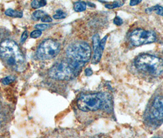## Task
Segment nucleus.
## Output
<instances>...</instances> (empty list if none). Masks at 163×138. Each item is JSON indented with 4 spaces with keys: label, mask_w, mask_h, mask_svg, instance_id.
Here are the masks:
<instances>
[{
    "label": "nucleus",
    "mask_w": 163,
    "mask_h": 138,
    "mask_svg": "<svg viewBox=\"0 0 163 138\" xmlns=\"http://www.w3.org/2000/svg\"><path fill=\"white\" fill-rule=\"evenodd\" d=\"M0 57L9 68L22 71L25 68V59L18 44L11 39H6L0 44Z\"/></svg>",
    "instance_id": "obj_1"
},
{
    "label": "nucleus",
    "mask_w": 163,
    "mask_h": 138,
    "mask_svg": "<svg viewBox=\"0 0 163 138\" xmlns=\"http://www.w3.org/2000/svg\"><path fill=\"white\" fill-rule=\"evenodd\" d=\"M78 108L83 112H95L101 109L109 111L112 109L110 96L106 94H90L81 95L77 100Z\"/></svg>",
    "instance_id": "obj_2"
},
{
    "label": "nucleus",
    "mask_w": 163,
    "mask_h": 138,
    "mask_svg": "<svg viewBox=\"0 0 163 138\" xmlns=\"http://www.w3.org/2000/svg\"><path fill=\"white\" fill-rule=\"evenodd\" d=\"M91 54L90 47L86 42H77L68 46L66 49L67 61L76 74L83 64L90 60Z\"/></svg>",
    "instance_id": "obj_3"
},
{
    "label": "nucleus",
    "mask_w": 163,
    "mask_h": 138,
    "mask_svg": "<svg viewBox=\"0 0 163 138\" xmlns=\"http://www.w3.org/2000/svg\"><path fill=\"white\" fill-rule=\"evenodd\" d=\"M135 65L139 70L153 77H158L163 73V60L151 55L137 57Z\"/></svg>",
    "instance_id": "obj_4"
},
{
    "label": "nucleus",
    "mask_w": 163,
    "mask_h": 138,
    "mask_svg": "<svg viewBox=\"0 0 163 138\" xmlns=\"http://www.w3.org/2000/svg\"><path fill=\"white\" fill-rule=\"evenodd\" d=\"M49 76L55 80H65L73 78L76 74L67 60L61 61L54 64L49 72Z\"/></svg>",
    "instance_id": "obj_5"
},
{
    "label": "nucleus",
    "mask_w": 163,
    "mask_h": 138,
    "mask_svg": "<svg viewBox=\"0 0 163 138\" xmlns=\"http://www.w3.org/2000/svg\"><path fill=\"white\" fill-rule=\"evenodd\" d=\"M60 51V45L57 41L51 39H46L39 45L36 56L41 60H51L56 57Z\"/></svg>",
    "instance_id": "obj_6"
},
{
    "label": "nucleus",
    "mask_w": 163,
    "mask_h": 138,
    "mask_svg": "<svg viewBox=\"0 0 163 138\" xmlns=\"http://www.w3.org/2000/svg\"><path fill=\"white\" fill-rule=\"evenodd\" d=\"M129 38L134 45L139 46L155 42L156 41V35L152 31L137 29L131 33Z\"/></svg>",
    "instance_id": "obj_7"
},
{
    "label": "nucleus",
    "mask_w": 163,
    "mask_h": 138,
    "mask_svg": "<svg viewBox=\"0 0 163 138\" xmlns=\"http://www.w3.org/2000/svg\"><path fill=\"white\" fill-rule=\"evenodd\" d=\"M149 116L152 120H163V96H156L153 100L149 109Z\"/></svg>",
    "instance_id": "obj_8"
},
{
    "label": "nucleus",
    "mask_w": 163,
    "mask_h": 138,
    "mask_svg": "<svg viewBox=\"0 0 163 138\" xmlns=\"http://www.w3.org/2000/svg\"><path fill=\"white\" fill-rule=\"evenodd\" d=\"M100 38L98 34H95L93 37V50H94V54L92 58V63L97 64L99 62L101 59L103 52L104 49L100 45Z\"/></svg>",
    "instance_id": "obj_9"
},
{
    "label": "nucleus",
    "mask_w": 163,
    "mask_h": 138,
    "mask_svg": "<svg viewBox=\"0 0 163 138\" xmlns=\"http://www.w3.org/2000/svg\"><path fill=\"white\" fill-rule=\"evenodd\" d=\"M5 14L7 16L12 17H17V18H21L23 16V12L21 11H15L12 9H9L5 11Z\"/></svg>",
    "instance_id": "obj_10"
},
{
    "label": "nucleus",
    "mask_w": 163,
    "mask_h": 138,
    "mask_svg": "<svg viewBox=\"0 0 163 138\" xmlns=\"http://www.w3.org/2000/svg\"><path fill=\"white\" fill-rule=\"evenodd\" d=\"M86 8V4L83 2H78L75 3L74 9L76 12H82L85 11Z\"/></svg>",
    "instance_id": "obj_11"
},
{
    "label": "nucleus",
    "mask_w": 163,
    "mask_h": 138,
    "mask_svg": "<svg viewBox=\"0 0 163 138\" xmlns=\"http://www.w3.org/2000/svg\"><path fill=\"white\" fill-rule=\"evenodd\" d=\"M152 11H155L157 14L163 16V8L161 6L156 5V6H155L153 7H152L150 8L146 9V12L147 13H150Z\"/></svg>",
    "instance_id": "obj_12"
},
{
    "label": "nucleus",
    "mask_w": 163,
    "mask_h": 138,
    "mask_svg": "<svg viewBox=\"0 0 163 138\" xmlns=\"http://www.w3.org/2000/svg\"><path fill=\"white\" fill-rule=\"evenodd\" d=\"M125 4V2L123 1H116L112 4H109V5H106L105 7L107 9H115L116 8H119Z\"/></svg>",
    "instance_id": "obj_13"
},
{
    "label": "nucleus",
    "mask_w": 163,
    "mask_h": 138,
    "mask_svg": "<svg viewBox=\"0 0 163 138\" xmlns=\"http://www.w3.org/2000/svg\"><path fill=\"white\" fill-rule=\"evenodd\" d=\"M45 14H46L43 11H41V10L36 11L32 14V19L35 21H38L39 20L41 19Z\"/></svg>",
    "instance_id": "obj_14"
},
{
    "label": "nucleus",
    "mask_w": 163,
    "mask_h": 138,
    "mask_svg": "<svg viewBox=\"0 0 163 138\" xmlns=\"http://www.w3.org/2000/svg\"><path fill=\"white\" fill-rule=\"evenodd\" d=\"M47 5L46 1H33L31 3V6L34 9H39L40 8L44 7Z\"/></svg>",
    "instance_id": "obj_15"
},
{
    "label": "nucleus",
    "mask_w": 163,
    "mask_h": 138,
    "mask_svg": "<svg viewBox=\"0 0 163 138\" xmlns=\"http://www.w3.org/2000/svg\"><path fill=\"white\" fill-rule=\"evenodd\" d=\"M14 80H15V77L14 76H7L5 78L2 79L1 80V82L3 85H9V84L12 83Z\"/></svg>",
    "instance_id": "obj_16"
},
{
    "label": "nucleus",
    "mask_w": 163,
    "mask_h": 138,
    "mask_svg": "<svg viewBox=\"0 0 163 138\" xmlns=\"http://www.w3.org/2000/svg\"><path fill=\"white\" fill-rule=\"evenodd\" d=\"M66 17V14L62 10H57L56 11V14L54 15V18L55 19H61L64 18Z\"/></svg>",
    "instance_id": "obj_17"
},
{
    "label": "nucleus",
    "mask_w": 163,
    "mask_h": 138,
    "mask_svg": "<svg viewBox=\"0 0 163 138\" xmlns=\"http://www.w3.org/2000/svg\"><path fill=\"white\" fill-rule=\"evenodd\" d=\"M42 35V31H39V30H34L33 31H32L30 34V36L32 38L34 39H36L39 38Z\"/></svg>",
    "instance_id": "obj_18"
},
{
    "label": "nucleus",
    "mask_w": 163,
    "mask_h": 138,
    "mask_svg": "<svg viewBox=\"0 0 163 138\" xmlns=\"http://www.w3.org/2000/svg\"><path fill=\"white\" fill-rule=\"evenodd\" d=\"M34 27L35 28L37 29V30L42 31V30H45L46 29H47L49 27V25H47V24H37Z\"/></svg>",
    "instance_id": "obj_19"
},
{
    "label": "nucleus",
    "mask_w": 163,
    "mask_h": 138,
    "mask_svg": "<svg viewBox=\"0 0 163 138\" xmlns=\"http://www.w3.org/2000/svg\"><path fill=\"white\" fill-rule=\"evenodd\" d=\"M114 24L117 26H120L123 24V20L119 16H116L115 18L113 19Z\"/></svg>",
    "instance_id": "obj_20"
},
{
    "label": "nucleus",
    "mask_w": 163,
    "mask_h": 138,
    "mask_svg": "<svg viewBox=\"0 0 163 138\" xmlns=\"http://www.w3.org/2000/svg\"><path fill=\"white\" fill-rule=\"evenodd\" d=\"M41 21H43V22H47V23L52 22V18L50 15H49L47 14H45L44 15V17L41 18Z\"/></svg>",
    "instance_id": "obj_21"
},
{
    "label": "nucleus",
    "mask_w": 163,
    "mask_h": 138,
    "mask_svg": "<svg viewBox=\"0 0 163 138\" xmlns=\"http://www.w3.org/2000/svg\"><path fill=\"white\" fill-rule=\"evenodd\" d=\"M28 33L27 32V31H25L23 33L21 36V39H20V42L23 43V42H24L26 39L28 38Z\"/></svg>",
    "instance_id": "obj_22"
},
{
    "label": "nucleus",
    "mask_w": 163,
    "mask_h": 138,
    "mask_svg": "<svg viewBox=\"0 0 163 138\" xmlns=\"http://www.w3.org/2000/svg\"><path fill=\"white\" fill-rule=\"evenodd\" d=\"M140 3H141V0H134V1H131L130 2V6H135L137 5H139Z\"/></svg>",
    "instance_id": "obj_23"
},
{
    "label": "nucleus",
    "mask_w": 163,
    "mask_h": 138,
    "mask_svg": "<svg viewBox=\"0 0 163 138\" xmlns=\"http://www.w3.org/2000/svg\"><path fill=\"white\" fill-rule=\"evenodd\" d=\"M85 73L86 76H91L93 74L92 70H91V69H89V68L86 69L85 71Z\"/></svg>",
    "instance_id": "obj_24"
},
{
    "label": "nucleus",
    "mask_w": 163,
    "mask_h": 138,
    "mask_svg": "<svg viewBox=\"0 0 163 138\" xmlns=\"http://www.w3.org/2000/svg\"><path fill=\"white\" fill-rule=\"evenodd\" d=\"M152 138H159V137H152Z\"/></svg>",
    "instance_id": "obj_25"
}]
</instances>
